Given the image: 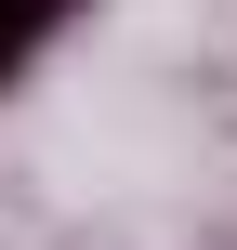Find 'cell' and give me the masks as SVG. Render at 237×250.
<instances>
[{"label":"cell","mask_w":237,"mask_h":250,"mask_svg":"<svg viewBox=\"0 0 237 250\" xmlns=\"http://www.w3.org/2000/svg\"><path fill=\"white\" fill-rule=\"evenodd\" d=\"M66 13H79V0H0V79H26V53H40Z\"/></svg>","instance_id":"cell-1"}]
</instances>
